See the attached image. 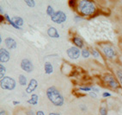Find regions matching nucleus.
<instances>
[{"label": "nucleus", "instance_id": "obj_23", "mask_svg": "<svg viewBox=\"0 0 122 115\" xmlns=\"http://www.w3.org/2000/svg\"><path fill=\"white\" fill-rule=\"evenodd\" d=\"M77 4H78V2L76 1V0H70V1H69V5H70L71 8H72L73 10L77 8Z\"/></svg>", "mask_w": 122, "mask_h": 115}, {"label": "nucleus", "instance_id": "obj_9", "mask_svg": "<svg viewBox=\"0 0 122 115\" xmlns=\"http://www.w3.org/2000/svg\"><path fill=\"white\" fill-rule=\"evenodd\" d=\"M10 60V54L6 48L0 49V63H6Z\"/></svg>", "mask_w": 122, "mask_h": 115}, {"label": "nucleus", "instance_id": "obj_15", "mask_svg": "<svg viewBox=\"0 0 122 115\" xmlns=\"http://www.w3.org/2000/svg\"><path fill=\"white\" fill-rule=\"evenodd\" d=\"M18 83H19L20 86H28V81L26 76L24 75H20L19 76H18Z\"/></svg>", "mask_w": 122, "mask_h": 115}, {"label": "nucleus", "instance_id": "obj_22", "mask_svg": "<svg viewBox=\"0 0 122 115\" xmlns=\"http://www.w3.org/2000/svg\"><path fill=\"white\" fill-rule=\"evenodd\" d=\"M99 113H100V115H107L108 113H107V109L106 106H102L99 109Z\"/></svg>", "mask_w": 122, "mask_h": 115}, {"label": "nucleus", "instance_id": "obj_16", "mask_svg": "<svg viewBox=\"0 0 122 115\" xmlns=\"http://www.w3.org/2000/svg\"><path fill=\"white\" fill-rule=\"evenodd\" d=\"M11 19H12V21L15 23V24L17 25V26L21 27V28H22V26L23 25V23H24L23 19H22L21 17H12Z\"/></svg>", "mask_w": 122, "mask_h": 115}, {"label": "nucleus", "instance_id": "obj_18", "mask_svg": "<svg viewBox=\"0 0 122 115\" xmlns=\"http://www.w3.org/2000/svg\"><path fill=\"white\" fill-rule=\"evenodd\" d=\"M5 74H6V68L3 63L0 64V80L5 77Z\"/></svg>", "mask_w": 122, "mask_h": 115}, {"label": "nucleus", "instance_id": "obj_34", "mask_svg": "<svg viewBox=\"0 0 122 115\" xmlns=\"http://www.w3.org/2000/svg\"><path fill=\"white\" fill-rule=\"evenodd\" d=\"M12 104H13L14 106H17V105L21 104V102L18 101V100H13V101H12Z\"/></svg>", "mask_w": 122, "mask_h": 115}, {"label": "nucleus", "instance_id": "obj_20", "mask_svg": "<svg viewBox=\"0 0 122 115\" xmlns=\"http://www.w3.org/2000/svg\"><path fill=\"white\" fill-rule=\"evenodd\" d=\"M55 10L52 8V6H51V5H48L47 7H46V14H47V16H49L50 17H52V16L55 14Z\"/></svg>", "mask_w": 122, "mask_h": 115}, {"label": "nucleus", "instance_id": "obj_32", "mask_svg": "<svg viewBox=\"0 0 122 115\" xmlns=\"http://www.w3.org/2000/svg\"><path fill=\"white\" fill-rule=\"evenodd\" d=\"M26 115H36V112L34 110H28L26 112Z\"/></svg>", "mask_w": 122, "mask_h": 115}, {"label": "nucleus", "instance_id": "obj_14", "mask_svg": "<svg viewBox=\"0 0 122 115\" xmlns=\"http://www.w3.org/2000/svg\"><path fill=\"white\" fill-rule=\"evenodd\" d=\"M53 66L51 62H46L44 63V71H45V74L46 75H51V74L53 73Z\"/></svg>", "mask_w": 122, "mask_h": 115}, {"label": "nucleus", "instance_id": "obj_13", "mask_svg": "<svg viewBox=\"0 0 122 115\" xmlns=\"http://www.w3.org/2000/svg\"><path fill=\"white\" fill-rule=\"evenodd\" d=\"M46 34H47L48 36L51 38H59L60 37V35H59L58 29L53 26H51L48 28L47 30H46Z\"/></svg>", "mask_w": 122, "mask_h": 115}, {"label": "nucleus", "instance_id": "obj_17", "mask_svg": "<svg viewBox=\"0 0 122 115\" xmlns=\"http://www.w3.org/2000/svg\"><path fill=\"white\" fill-rule=\"evenodd\" d=\"M90 55H91V52L89 51V49L84 48V49H81V56H82L83 59H88V58L90 56Z\"/></svg>", "mask_w": 122, "mask_h": 115}, {"label": "nucleus", "instance_id": "obj_11", "mask_svg": "<svg viewBox=\"0 0 122 115\" xmlns=\"http://www.w3.org/2000/svg\"><path fill=\"white\" fill-rule=\"evenodd\" d=\"M5 44L8 50H14V49H15L16 47H17V43H16V42L15 41V39H13L12 37L5 38Z\"/></svg>", "mask_w": 122, "mask_h": 115}, {"label": "nucleus", "instance_id": "obj_28", "mask_svg": "<svg viewBox=\"0 0 122 115\" xmlns=\"http://www.w3.org/2000/svg\"><path fill=\"white\" fill-rule=\"evenodd\" d=\"M91 91L92 92H94V93H97L100 92V88L97 87V86H91Z\"/></svg>", "mask_w": 122, "mask_h": 115}, {"label": "nucleus", "instance_id": "obj_37", "mask_svg": "<svg viewBox=\"0 0 122 115\" xmlns=\"http://www.w3.org/2000/svg\"><path fill=\"white\" fill-rule=\"evenodd\" d=\"M48 115H61V114L59 113H54V112H52V113H49Z\"/></svg>", "mask_w": 122, "mask_h": 115}, {"label": "nucleus", "instance_id": "obj_6", "mask_svg": "<svg viewBox=\"0 0 122 115\" xmlns=\"http://www.w3.org/2000/svg\"><path fill=\"white\" fill-rule=\"evenodd\" d=\"M102 51L104 54V55L109 60H113L115 59L117 56V53H116L115 49H113V47L109 46V45H104L102 48Z\"/></svg>", "mask_w": 122, "mask_h": 115}, {"label": "nucleus", "instance_id": "obj_10", "mask_svg": "<svg viewBox=\"0 0 122 115\" xmlns=\"http://www.w3.org/2000/svg\"><path fill=\"white\" fill-rule=\"evenodd\" d=\"M38 87V81L35 79H30V80L28 81V84L26 87V92L27 94H33V92H35V90Z\"/></svg>", "mask_w": 122, "mask_h": 115}, {"label": "nucleus", "instance_id": "obj_36", "mask_svg": "<svg viewBox=\"0 0 122 115\" xmlns=\"http://www.w3.org/2000/svg\"><path fill=\"white\" fill-rule=\"evenodd\" d=\"M4 21H5V16H0V22L3 23Z\"/></svg>", "mask_w": 122, "mask_h": 115}, {"label": "nucleus", "instance_id": "obj_2", "mask_svg": "<svg viewBox=\"0 0 122 115\" xmlns=\"http://www.w3.org/2000/svg\"><path fill=\"white\" fill-rule=\"evenodd\" d=\"M46 95L48 100L55 106H62L65 104V98L56 86H51L46 91Z\"/></svg>", "mask_w": 122, "mask_h": 115}, {"label": "nucleus", "instance_id": "obj_1", "mask_svg": "<svg viewBox=\"0 0 122 115\" xmlns=\"http://www.w3.org/2000/svg\"><path fill=\"white\" fill-rule=\"evenodd\" d=\"M77 12L78 15L82 16L83 17H92L96 14V6L93 1L89 0H80L77 4Z\"/></svg>", "mask_w": 122, "mask_h": 115}, {"label": "nucleus", "instance_id": "obj_26", "mask_svg": "<svg viewBox=\"0 0 122 115\" xmlns=\"http://www.w3.org/2000/svg\"><path fill=\"white\" fill-rule=\"evenodd\" d=\"M27 102H28V104L31 105V106H36V105H38V100H34V99H32V98H30V99H28V100H27Z\"/></svg>", "mask_w": 122, "mask_h": 115}, {"label": "nucleus", "instance_id": "obj_5", "mask_svg": "<svg viewBox=\"0 0 122 115\" xmlns=\"http://www.w3.org/2000/svg\"><path fill=\"white\" fill-rule=\"evenodd\" d=\"M51 20L57 24H62L67 20V16L62 11H58L55 12V14L51 17Z\"/></svg>", "mask_w": 122, "mask_h": 115}, {"label": "nucleus", "instance_id": "obj_38", "mask_svg": "<svg viewBox=\"0 0 122 115\" xmlns=\"http://www.w3.org/2000/svg\"><path fill=\"white\" fill-rule=\"evenodd\" d=\"M121 63H122V61H121Z\"/></svg>", "mask_w": 122, "mask_h": 115}, {"label": "nucleus", "instance_id": "obj_35", "mask_svg": "<svg viewBox=\"0 0 122 115\" xmlns=\"http://www.w3.org/2000/svg\"><path fill=\"white\" fill-rule=\"evenodd\" d=\"M0 115H6V111L5 110H0Z\"/></svg>", "mask_w": 122, "mask_h": 115}, {"label": "nucleus", "instance_id": "obj_7", "mask_svg": "<svg viewBox=\"0 0 122 115\" xmlns=\"http://www.w3.org/2000/svg\"><path fill=\"white\" fill-rule=\"evenodd\" d=\"M66 54L68 57L71 60H77L81 56V49L75 46H71L67 49Z\"/></svg>", "mask_w": 122, "mask_h": 115}, {"label": "nucleus", "instance_id": "obj_31", "mask_svg": "<svg viewBox=\"0 0 122 115\" xmlns=\"http://www.w3.org/2000/svg\"><path fill=\"white\" fill-rule=\"evenodd\" d=\"M79 108H80V110L82 111V112H86L87 111V106H86V105H80L79 106Z\"/></svg>", "mask_w": 122, "mask_h": 115}, {"label": "nucleus", "instance_id": "obj_30", "mask_svg": "<svg viewBox=\"0 0 122 115\" xmlns=\"http://www.w3.org/2000/svg\"><path fill=\"white\" fill-rule=\"evenodd\" d=\"M89 95L92 98V99H95V100H96V99H97V93H94V92H92V91H91V92H89Z\"/></svg>", "mask_w": 122, "mask_h": 115}, {"label": "nucleus", "instance_id": "obj_12", "mask_svg": "<svg viewBox=\"0 0 122 115\" xmlns=\"http://www.w3.org/2000/svg\"><path fill=\"white\" fill-rule=\"evenodd\" d=\"M71 42L73 43V45H74L75 47L78 48V49H84V42H83V40L80 36H77V35L73 36V37L71 38Z\"/></svg>", "mask_w": 122, "mask_h": 115}, {"label": "nucleus", "instance_id": "obj_27", "mask_svg": "<svg viewBox=\"0 0 122 115\" xmlns=\"http://www.w3.org/2000/svg\"><path fill=\"white\" fill-rule=\"evenodd\" d=\"M83 19H84V17H83L80 15L74 16V18H73V20H74L75 23H79V22H81V21H83Z\"/></svg>", "mask_w": 122, "mask_h": 115}, {"label": "nucleus", "instance_id": "obj_21", "mask_svg": "<svg viewBox=\"0 0 122 115\" xmlns=\"http://www.w3.org/2000/svg\"><path fill=\"white\" fill-rule=\"evenodd\" d=\"M91 55L94 58H96V59H99V58H101L102 56H101V53H100V51L98 50V49H93L91 51Z\"/></svg>", "mask_w": 122, "mask_h": 115}, {"label": "nucleus", "instance_id": "obj_24", "mask_svg": "<svg viewBox=\"0 0 122 115\" xmlns=\"http://www.w3.org/2000/svg\"><path fill=\"white\" fill-rule=\"evenodd\" d=\"M24 2H25V4H26L28 7H30V8H34V7L35 6V0H25Z\"/></svg>", "mask_w": 122, "mask_h": 115}, {"label": "nucleus", "instance_id": "obj_4", "mask_svg": "<svg viewBox=\"0 0 122 115\" xmlns=\"http://www.w3.org/2000/svg\"><path fill=\"white\" fill-rule=\"evenodd\" d=\"M16 86V81L14 78L10 76H5L0 80V87L3 90L12 91Z\"/></svg>", "mask_w": 122, "mask_h": 115}, {"label": "nucleus", "instance_id": "obj_25", "mask_svg": "<svg viewBox=\"0 0 122 115\" xmlns=\"http://www.w3.org/2000/svg\"><path fill=\"white\" fill-rule=\"evenodd\" d=\"M78 90L82 92H91V86H79Z\"/></svg>", "mask_w": 122, "mask_h": 115}, {"label": "nucleus", "instance_id": "obj_29", "mask_svg": "<svg viewBox=\"0 0 122 115\" xmlns=\"http://www.w3.org/2000/svg\"><path fill=\"white\" fill-rule=\"evenodd\" d=\"M102 98H104V99H106V98H108V97H111L112 94L110 93H108V92H103L102 94Z\"/></svg>", "mask_w": 122, "mask_h": 115}, {"label": "nucleus", "instance_id": "obj_33", "mask_svg": "<svg viewBox=\"0 0 122 115\" xmlns=\"http://www.w3.org/2000/svg\"><path fill=\"white\" fill-rule=\"evenodd\" d=\"M36 115H46V114H45V113H44L43 111L38 110L37 112H36Z\"/></svg>", "mask_w": 122, "mask_h": 115}, {"label": "nucleus", "instance_id": "obj_19", "mask_svg": "<svg viewBox=\"0 0 122 115\" xmlns=\"http://www.w3.org/2000/svg\"><path fill=\"white\" fill-rule=\"evenodd\" d=\"M115 75L117 80L120 82V86H122V69H118L115 71Z\"/></svg>", "mask_w": 122, "mask_h": 115}, {"label": "nucleus", "instance_id": "obj_8", "mask_svg": "<svg viewBox=\"0 0 122 115\" xmlns=\"http://www.w3.org/2000/svg\"><path fill=\"white\" fill-rule=\"evenodd\" d=\"M20 66H21V69L26 72V73L30 74L33 72L34 70V64L32 61H30L28 58H24L21 61V63H20Z\"/></svg>", "mask_w": 122, "mask_h": 115}, {"label": "nucleus", "instance_id": "obj_3", "mask_svg": "<svg viewBox=\"0 0 122 115\" xmlns=\"http://www.w3.org/2000/svg\"><path fill=\"white\" fill-rule=\"evenodd\" d=\"M102 79L105 84L107 85L108 87L113 89V90H117V89H119L120 87L119 80H118L117 78H116L114 75H112V74H110V73L105 74V75H103Z\"/></svg>", "mask_w": 122, "mask_h": 115}]
</instances>
